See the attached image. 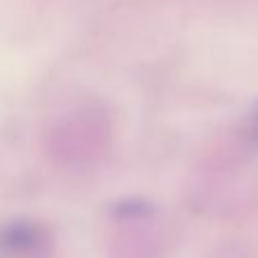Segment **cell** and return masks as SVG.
<instances>
[]
</instances>
